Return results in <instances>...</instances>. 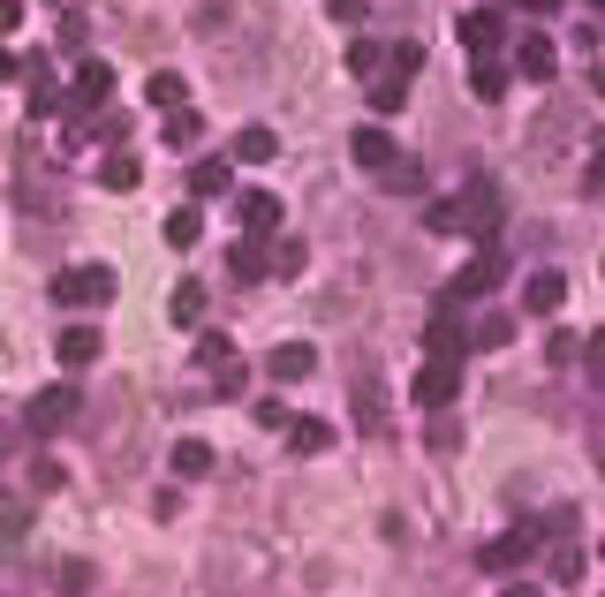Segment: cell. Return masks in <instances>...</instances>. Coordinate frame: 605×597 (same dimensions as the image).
Returning a JSON list of instances; mask_svg holds the SVG:
<instances>
[{
    "label": "cell",
    "mask_w": 605,
    "mask_h": 597,
    "mask_svg": "<svg viewBox=\"0 0 605 597\" xmlns=\"http://www.w3.org/2000/svg\"><path fill=\"white\" fill-rule=\"evenodd\" d=\"M265 371H273L280 385H296V379H310V371H318V348H310V341H280L273 356H265Z\"/></svg>",
    "instance_id": "14"
},
{
    "label": "cell",
    "mask_w": 605,
    "mask_h": 597,
    "mask_svg": "<svg viewBox=\"0 0 605 597\" xmlns=\"http://www.w3.org/2000/svg\"><path fill=\"white\" fill-rule=\"evenodd\" d=\"M106 99H114V69H106L99 53H84L76 76H69V114H99Z\"/></svg>",
    "instance_id": "7"
},
{
    "label": "cell",
    "mask_w": 605,
    "mask_h": 597,
    "mask_svg": "<svg viewBox=\"0 0 605 597\" xmlns=\"http://www.w3.org/2000/svg\"><path fill=\"white\" fill-rule=\"evenodd\" d=\"M583 189H591V197H605V152L591 159V167H583Z\"/></svg>",
    "instance_id": "38"
},
{
    "label": "cell",
    "mask_w": 605,
    "mask_h": 597,
    "mask_svg": "<svg viewBox=\"0 0 605 597\" xmlns=\"http://www.w3.org/2000/svg\"><path fill=\"white\" fill-rule=\"evenodd\" d=\"M189 189H197V197H235V167H227V159H197V167H189Z\"/></svg>",
    "instance_id": "21"
},
{
    "label": "cell",
    "mask_w": 605,
    "mask_h": 597,
    "mask_svg": "<svg viewBox=\"0 0 605 597\" xmlns=\"http://www.w3.org/2000/svg\"><path fill=\"white\" fill-rule=\"evenodd\" d=\"M537 537H545V522L530 514V522H515L507 537H492V545L476 553V567H484V575H507V567H522V559L537 553Z\"/></svg>",
    "instance_id": "5"
},
{
    "label": "cell",
    "mask_w": 605,
    "mask_h": 597,
    "mask_svg": "<svg viewBox=\"0 0 605 597\" xmlns=\"http://www.w3.org/2000/svg\"><path fill=\"white\" fill-rule=\"evenodd\" d=\"M167 470L182 476V484H197V476H213V446H205V439H182V446L167 454Z\"/></svg>",
    "instance_id": "19"
},
{
    "label": "cell",
    "mask_w": 605,
    "mask_h": 597,
    "mask_svg": "<svg viewBox=\"0 0 605 597\" xmlns=\"http://www.w3.org/2000/svg\"><path fill=\"white\" fill-rule=\"evenodd\" d=\"M288 446H296V454H326V446H334V424H326V416H288Z\"/></svg>",
    "instance_id": "22"
},
{
    "label": "cell",
    "mask_w": 605,
    "mask_h": 597,
    "mask_svg": "<svg viewBox=\"0 0 605 597\" xmlns=\"http://www.w3.org/2000/svg\"><path fill=\"white\" fill-rule=\"evenodd\" d=\"M23 76H31V114H69V91L53 84V69H45V61H23Z\"/></svg>",
    "instance_id": "15"
},
{
    "label": "cell",
    "mask_w": 605,
    "mask_h": 597,
    "mask_svg": "<svg viewBox=\"0 0 605 597\" xmlns=\"http://www.w3.org/2000/svg\"><path fill=\"white\" fill-rule=\"evenodd\" d=\"M16 76H23V61H16V53L0 45V84H16Z\"/></svg>",
    "instance_id": "40"
},
{
    "label": "cell",
    "mask_w": 605,
    "mask_h": 597,
    "mask_svg": "<svg viewBox=\"0 0 605 597\" xmlns=\"http://www.w3.org/2000/svg\"><path fill=\"white\" fill-rule=\"evenodd\" d=\"M409 401H417V409H454V401H462V363H439V356H424V363H417V379H409Z\"/></svg>",
    "instance_id": "3"
},
{
    "label": "cell",
    "mask_w": 605,
    "mask_h": 597,
    "mask_svg": "<svg viewBox=\"0 0 605 597\" xmlns=\"http://www.w3.org/2000/svg\"><path fill=\"white\" fill-rule=\"evenodd\" d=\"M470 91L484 99V106H492V99H507V91H515V69H507V61H492V53H476V69H470Z\"/></svg>",
    "instance_id": "16"
},
{
    "label": "cell",
    "mask_w": 605,
    "mask_h": 597,
    "mask_svg": "<svg viewBox=\"0 0 605 597\" xmlns=\"http://www.w3.org/2000/svg\"><path fill=\"white\" fill-rule=\"evenodd\" d=\"M76 401H84L76 385H45V393H31V409H23V431H31V439H53V431H69V424H76Z\"/></svg>",
    "instance_id": "4"
},
{
    "label": "cell",
    "mask_w": 605,
    "mask_h": 597,
    "mask_svg": "<svg viewBox=\"0 0 605 597\" xmlns=\"http://www.w3.org/2000/svg\"><path fill=\"white\" fill-rule=\"evenodd\" d=\"M348 69H356V76H379V69H387V53H379L371 39H356V45H348Z\"/></svg>",
    "instance_id": "34"
},
{
    "label": "cell",
    "mask_w": 605,
    "mask_h": 597,
    "mask_svg": "<svg viewBox=\"0 0 605 597\" xmlns=\"http://www.w3.org/2000/svg\"><path fill=\"white\" fill-rule=\"evenodd\" d=\"M348 152H356V167H371V174H387L393 159H401V144H393L387 128L371 122V128H356V136H348Z\"/></svg>",
    "instance_id": "12"
},
{
    "label": "cell",
    "mask_w": 605,
    "mask_h": 597,
    "mask_svg": "<svg viewBox=\"0 0 605 597\" xmlns=\"http://www.w3.org/2000/svg\"><path fill=\"white\" fill-rule=\"evenodd\" d=\"M522 8H553V0H522Z\"/></svg>",
    "instance_id": "43"
},
{
    "label": "cell",
    "mask_w": 605,
    "mask_h": 597,
    "mask_svg": "<svg viewBox=\"0 0 605 597\" xmlns=\"http://www.w3.org/2000/svg\"><path fill=\"white\" fill-rule=\"evenodd\" d=\"M16 23H23V8H16V0H0V31H16Z\"/></svg>",
    "instance_id": "41"
},
{
    "label": "cell",
    "mask_w": 605,
    "mask_h": 597,
    "mask_svg": "<svg viewBox=\"0 0 605 597\" xmlns=\"http://www.w3.org/2000/svg\"><path fill=\"white\" fill-rule=\"evenodd\" d=\"M265 272H273V265H265V250L243 235V243L227 250V280H235V288H250V280H265Z\"/></svg>",
    "instance_id": "20"
},
{
    "label": "cell",
    "mask_w": 605,
    "mask_h": 597,
    "mask_svg": "<svg viewBox=\"0 0 605 597\" xmlns=\"http://www.w3.org/2000/svg\"><path fill=\"white\" fill-rule=\"evenodd\" d=\"M243 385H250V363H235V356H227V363L213 371V401H243Z\"/></svg>",
    "instance_id": "29"
},
{
    "label": "cell",
    "mask_w": 605,
    "mask_h": 597,
    "mask_svg": "<svg viewBox=\"0 0 605 597\" xmlns=\"http://www.w3.org/2000/svg\"><path fill=\"white\" fill-rule=\"evenodd\" d=\"M598 8H605V0H598Z\"/></svg>",
    "instance_id": "45"
},
{
    "label": "cell",
    "mask_w": 605,
    "mask_h": 597,
    "mask_svg": "<svg viewBox=\"0 0 605 597\" xmlns=\"http://www.w3.org/2000/svg\"><path fill=\"white\" fill-rule=\"evenodd\" d=\"M61 484H69V470H61L53 454H39V462H31V492H61Z\"/></svg>",
    "instance_id": "35"
},
{
    "label": "cell",
    "mask_w": 605,
    "mask_h": 597,
    "mask_svg": "<svg viewBox=\"0 0 605 597\" xmlns=\"http://www.w3.org/2000/svg\"><path fill=\"white\" fill-rule=\"evenodd\" d=\"M553 69H561V45L545 39V31H522L515 39V76L522 84H553Z\"/></svg>",
    "instance_id": "8"
},
{
    "label": "cell",
    "mask_w": 605,
    "mask_h": 597,
    "mask_svg": "<svg viewBox=\"0 0 605 597\" xmlns=\"http://www.w3.org/2000/svg\"><path fill=\"white\" fill-rule=\"evenodd\" d=\"M561 302H567V280H561V272H553V265L522 280V310H537V318H545V310H561Z\"/></svg>",
    "instance_id": "17"
},
{
    "label": "cell",
    "mask_w": 605,
    "mask_h": 597,
    "mask_svg": "<svg viewBox=\"0 0 605 597\" xmlns=\"http://www.w3.org/2000/svg\"><path fill=\"white\" fill-rule=\"evenodd\" d=\"M197 136H205V114H197V106H174V114H167V144H174V152H189Z\"/></svg>",
    "instance_id": "28"
},
{
    "label": "cell",
    "mask_w": 605,
    "mask_h": 597,
    "mask_svg": "<svg viewBox=\"0 0 605 597\" xmlns=\"http://www.w3.org/2000/svg\"><path fill=\"white\" fill-rule=\"evenodd\" d=\"M136 182H144L136 152H106V159H99V189H136Z\"/></svg>",
    "instance_id": "25"
},
{
    "label": "cell",
    "mask_w": 605,
    "mask_h": 597,
    "mask_svg": "<svg viewBox=\"0 0 605 597\" xmlns=\"http://www.w3.org/2000/svg\"><path fill=\"white\" fill-rule=\"evenodd\" d=\"M326 8H334V23H356V16H363V0H326Z\"/></svg>",
    "instance_id": "39"
},
{
    "label": "cell",
    "mask_w": 605,
    "mask_h": 597,
    "mask_svg": "<svg viewBox=\"0 0 605 597\" xmlns=\"http://www.w3.org/2000/svg\"><path fill=\"white\" fill-rule=\"evenodd\" d=\"M462 348H470V326H462V318H454V302H447L432 326H424V356H439V363H462Z\"/></svg>",
    "instance_id": "10"
},
{
    "label": "cell",
    "mask_w": 605,
    "mask_h": 597,
    "mask_svg": "<svg viewBox=\"0 0 605 597\" xmlns=\"http://www.w3.org/2000/svg\"><path fill=\"white\" fill-rule=\"evenodd\" d=\"M53 356H61V371H84V363L106 356V333H99V326H61V333H53Z\"/></svg>",
    "instance_id": "9"
},
{
    "label": "cell",
    "mask_w": 605,
    "mask_h": 597,
    "mask_svg": "<svg viewBox=\"0 0 605 597\" xmlns=\"http://www.w3.org/2000/svg\"><path fill=\"white\" fill-rule=\"evenodd\" d=\"M235 227L243 235H273L280 227V197L273 189H235Z\"/></svg>",
    "instance_id": "11"
},
{
    "label": "cell",
    "mask_w": 605,
    "mask_h": 597,
    "mask_svg": "<svg viewBox=\"0 0 605 597\" xmlns=\"http://www.w3.org/2000/svg\"><path fill=\"white\" fill-rule=\"evenodd\" d=\"M160 235H167V250H197V243H205V213H197V205H174Z\"/></svg>",
    "instance_id": "18"
},
{
    "label": "cell",
    "mask_w": 605,
    "mask_h": 597,
    "mask_svg": "<svg viewBox=\"0 0 605 597\" xmlns=\"http://www.w3.org/2000/svg\"><path fill=\"white\" fill-rule=\"evenodd\" d=\"M598 567H605V537H598Z\"/></svg>",
    "instance_id": "44"
},
{
    "label": "cell",
    "mask_w": 605,
    "mask_h": 597,
    "mask_svg": "<svg viewBox=\"0 0 605 597\" xmlns=\"http://www.w3.org/2000/svg\"><path fill=\"white\" fill-rule=\"evenodd\" d=\"M53 302H61V310L114 302V265H61V272H53Z\"/></svg>",
    "instance_id": "2"
},
{
    "label": "cell",
    "mask_w": 605,
    "mask_h": 597,
    "mask_svg": "<svg viewBox=\"0 0 605 597\" xmlns=\"http://www.w3.org/2000/svg\"><path fill=\"white\" fill-rule=\"evenodd\" d=\"M144 99H152V106H160V114H174V106H189V84H182V76H174V69H160V76H152V84H144Z\"/></svg>",
    "instance_id": "27"
},
{
    "label": "cell",
    "mask_w": 605,
    "mask_h": 597,
    "mask_svg": "<svg viewBox=\"0 0 605 597\" xmlns=\"http://www.w3.org/2000/svg\"><path fill=\"white\" fill-rule=\"evenodd\" d=\"M583 379H591V385L605 393V326L591 333V341H583Z\"/></svg>",
    "instance_id": "33"
},
{
    "label": "cell",
    "mask_w": 605,
    "mask_h": 597,
    "mask_svg": "<svg viewBox=\"0 0 605 597\" xmlns=\"http://www.w3.org/2000/svg\"><path fill=\"white\" fill-rule=\"evenodd\" d=\"M401 99H409V76H401V69H379V76H371V106H379V114H401Z\"/></svg>",
    "instance_id": "26"
},
{
    "label": "cell",
    "mask_w": 605,
    "mask_h": 597,
    "mask_svg": "<svg viewBox=\"0 0 605 597\" xmlns=\"http://www.w3.org/2000/svg\"><path fill=\"white\" fill-rule=\"evenodd\" d=\"M515 341V318L507 310H484V318H470V348H507Z\"/></svg>",
    "instance_id": "24"
},
{
    "label": "cell",
    "mask_w": 605,
    "mask_h": 597,
    "mask_svg": "<svg viewBox=\"0 0 605 597\" xmlns=\"http://www.w3.org/2000/svg\"><path fill=\"white\" fill-rule=\"evenodd\" d=\"M462 45H470V53H500V45H507V16H500V8L462 16Z\"/></svg>",
    "instance_id": "13"
},
{
    "label": "cell",
    "mask_w": 605,
    "mask_h": 597,
    "mask_svg": "<svg viewBox=\"0 0 605 597\" xmlns=\"http://www.w3.org/2000/svg\"><path fill=\"white\" fill-rule=\"evenodd\" d=\"M53 590H61V597H84L91 590V567H84V559H61V567H53Z\"/></svg>",
    "instance_id": "32"
},
{
    "label": "cell",
    "mask_w": 605,
    "mask_h": 597,
    "mask_svg": "<svg viewBox=\"0 0 605 597\" xmlns=\"http://www.w3.org/2000/svg\"><path fill=\"white\" fill-rule=\"evenodd\" d=\"M387 69H401V76H417V69H424V45H417V39H401V45L387 53Z\"/></svg>",
    "instance_id": "37"
},
{
    "label": "cell",
    "mask_w": 605,
    "mask_h": 597,
    "mask_svg": "<svg viewBox=\"0 0 605 597\" xmlns=\"http://www.w3.org/2000/svg\"><path fill=\"white\" fill-rule=\"evenodd\" d=\"M553 583H561V590H575V583H583V553L567 545V529H561V553H553Z\"/></svg>",
    "instance_id": "30"
},
{
    "label": "cell",
    "mask_w": 605,
    "mask_h": 597,
    "mask_svg": "<svg viewBox=\"0 0 605 597\" xmlns=\"http://www.w3.org/2000/svg\"><path fill=\"white\" fill-rule=\"evenodd\" d=\"M424 227H432V235H492V227H500V189H492V182H470L462 197L432 205Z\"/></svg>",
    "instance_id": "1"
},
{
    "label": "cell",
    "mask_w": 605,
    "mask_h": 597,
    "mask_svg": "<svg viewBox=\"0 0 605 597\" xmlns=\"http://www.w3.org/2000/svg\"><path fill=\"white\" fill-rule=\"evenodd\" d=\"M167 310H174V326H189V318H205V288H197V280H182Z\"/></svg>",
    "instance_id": "31"
},
{
    "label": "cell",
    "mask_w": 605,
    "mask_h": 597,
    "mask_svg": "<svg viewBox=\"0 0 605 597\" xmlns=\"http://www.w3.org/2000/svg\"><path fill=\"white\" fill-rule=\"evenodd\" d=\"M500 597H545V590H537V583H507Z\"/></svg>",
    "instance_id": "42"
},
{
    "label": "cell",
    "mask_w": 605,
    "mask_h": 597,
    "mask_svg": "<svg viewBox=\"0 0 605 597\" xmlns=\"http://www.w3.org/2000/svg\"><path fill=\"white\" fill-rule=\"evenodd\" d=\"M500 280H507V257H500V250H476L470 265L447 280V302H476V296H492Z\"/></svg>",
    "instance_id": "6"
},
{
    "label": "cell",
    "mask_w": 605,
    "mask_h": 597,
    "mask_svg": "<svg viewBox=\"0 0 605 597\" xmlns=\"http://www.w3.org/2000/svg\"><path fill=\"white\" fill-rule=\"evenodd\" d=\"M227 356H235V341H227V333H205V341H197V363H205V371H219Z\"/></svg>",
    "instance_id": "36"
},
{
    "label": "cell",
    "mask_w": 605,
    "mask_h": 597,
    "mask_svg": "<svg viewBox=\"0 0 605 597\" xmlns=\"http://www.w3.org/2000/svg\"><path fill=\"white\" fill-rule=\"evenodd\" d=\"M273 152H280V136H273V128H265V122L235 128V159H250V167H265V159H273Z\"/></svg>",
    "instance_id": "23"
}]
</instances>
